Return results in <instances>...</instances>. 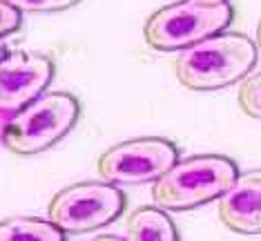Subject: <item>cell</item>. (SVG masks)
I'll return each mask as SVG.
<instances>
[{"instance_id": "cell-11", "label": "cell", "mask_w": 261, "mask_h": 241, "mask_svg": "<svg viewBox=\"0 0 261 241\" xmlns=\"http://www.w3.org/2000/svg\"><path fill=\"white\" fill-rule=\"evenodd\" d=\"M237 101H239V108L243 110V114L261 121V74L246 76L243 81H239Z\"/></svg>"}, {"instance_id": "cell-15", "label": "cell", "mask_w": 261, "mask_h": 241, "mask_svg": "<svg viewBox=\"0 0 261 241\" xmlns=\"http://www.w3.org/2000/svg\"><path fill=\"white\" fill-rule=\"evenodd\" d=\"M254 43H257V49H261V18H259L257 32H254Z\"/></svg>"}, {"instance_id": "cell-5", "label": "cell", "mask_w": 261, "mask_h": 241, "mask_svg": "<svg viewBox=\"0 0 261 241\" xmlns=\"http://www.w3.org/2000/svg\"><path fill=\"white\" fill-rule=\"evenodd\" d=\"M125 208V197L114 183L87 181L74 183L51 197L47 219L65 234L98 230L116 219Z\"/></svg>"}, {"instance_id": "cell-14", "label": "cell", "mask_w": 261, "mask_h": 241, "mask_svg": "<svg viewBox=\"0 0 261 241\" xmlns=\"http://www.w3.org/2000/svg\"><path fill=\"white\" fill-rule=\"evenodd\" d=\"M94 241H127L123 237H116V234H100V237H96Z\"/></svg>"}, {"instance_id": "cell-8", "label": "cell", "mask_w": 261, "mask_h": 241, "mask_svg": "<svg viewBox=\"0 0 261 241\" xmlns=\"http://www.w3.org/2000/svg\"><path fill=\"white\" fill-rule=\"evenodd\" d=\"M217 215L239 234H261V170H250L217 199Z\"/></svg>"}, {"instance_id": "cell-6", "label": "cell", "mask_w": 261, "mask_h": 241, "mask_svg": "<svg viewBox=\"0 0 261 241\" xmlns=\"http://www.w3.org/2000/svg\"><path fill=\"white\" fill-rule=\"evenodd\" d=\"M179 161V150L168 139H132L112 145L96 161L100 181L114 185L154 183Z\"/></svg>"}, {"instance_id": "cell-13", "label": "cell", "mask_w": 261, "mask_h": 241, "mask_svg": "<svg viewBox=\"0 0 261 241\" xmlns=\"http://www.w3.org/2000/svg\"><path fill=\"white\" fill-rule=\"evenodd\" d=\"M22 22V11L11 7L7 0H0V38L14 34Z\"/></svg>"}, {"instance_id": "cell-7", "label": "cell", "mask_w": 261, "mask_h": 241, "mask_svg": "<svg viewBox=\"0 0 261 241\" xmlns=\"http://www.w3.org/2000/svg\"><path fill=\"white\" fill-rule=\"evenodd\" d=\"M54 61L38 51H0V114L11 116L38 98L54 81Z\"/></svg>"}, {"instance_id": "cell-4", "label": "cell", "mask_w": 261, "mask_h": 241, "mask_svg": "<svg viewBox=\"0 0 261 241\" xmlns=\"http://www.w3.org/2000/svg\"><path fill=\"white\" fill-rule=\"evenodd\" d=\"M230 3L179 0L156 9L143 25L147 47L156 51H176L223 32L232 22Z\"/></svg>"}, {"instance_id": "cell-12", "label": "cell", "mask_w": 261, "mask_h": 241, "mask_svg": "<svg viewBox=\"0 0 261 241\" xmlns=\"http://www.w3.org/2000/svg\"><path fill=\"white\" fill-rule=\"evenodd\" d=\"M11 7L18 11H34V14H43V11H63L69 9L74 5H79L81 0H7Z\"/></svg>"}, {"instance_id": "cell-9", "label": "cell", "mask_w": 261, "mask_h": 241, "mask_svg": "<svg viewBox=\"0 0 261 241\" xmlns=\"http://www.w3.org/2000/svg\"><path fill=\"white\" fill-rule=\"evenodd\" d=\"M125 239L127 241H179L174 223L163 208H139L129 215L127 228H125Z\"/></svg>"}, {"instance_id": "cell-3", "label": "cell", "mask_w": 261, "mask_h": 241, "mask_svg": "<svg viewBox=\"0 0 261 241\" xmlns=\"http://www.w3.org/2000/svg\"><path fill=\"white\" fill-rule=\"evenodd\" d=\"M81 103L67 92H43L20 112L7 116L0 141L14 154H38L58 143L76 125Z\"/></svg>"}, {"instance_id": "cell-2", "label": "cell", "mask_w": 261, "mask_h": 241, "mask_svg": "<svg viewBox=\"0 0 261 241\" xmlns=\"http://www.w3.org/2000/svg\"><path fill=\"white\" fill-rule=\"evenodd\" d=\"M239 176L228 156L199 154L179 158L152 185V199L163 210H192L217 201Z\"/></svg>"}, {"instance_id": "cell-16", "label": "cell", "mask_w": 261, "mask_h": 241, "mask_svg": "<svg viewBox=\"0 0 261 241\" xmlns=\"http://www.w3.org/2000/svg\"><path fill=\"white\" fill-rule=\"evenodd\" d=\"M197 3H228V0H197Z\"/></svg>"}, {"instance_id": "cell-10", "label": "cell", "mask_w": 261, "mask_h": 241, "mask_svg": "<svg viewBox=\"0 0 261 241\" xmlns=\"http://www.w3.org/2000/svg\"><path fill=\"white\" fill-rule=\"evenodd\" d=\"M0 241H65V232L49 219H18L0 221Z\"/></svg>"}, {"instance_id": "cell-1", "label": "cell", "mask_w": 261, "mask_h": 241, "mask_svg": "<svg viewBox=\"0 0 261 241\" xmlns=\"http://www.w3.org/2000/svg\"><path fill=\"white\" fill-rule=\"evenodd\" d=\"M257 65V43L246 34L219 32L181 49L174 61L176 81L192 92H215L239 83Z\"/></svg>"}]
</instances>
